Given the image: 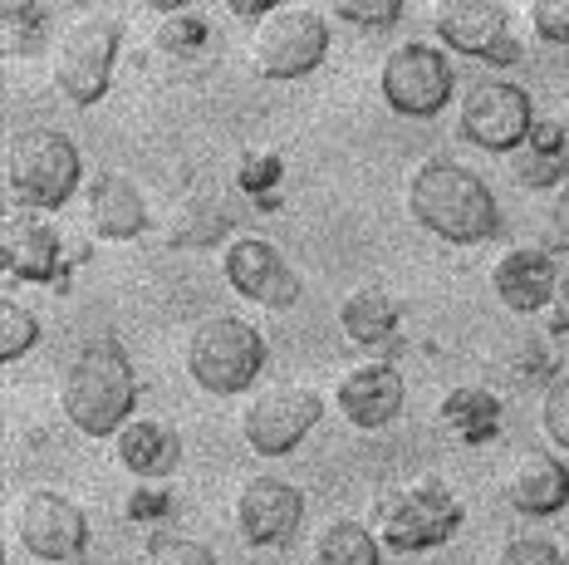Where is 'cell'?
Listing matches in <instances>:
<instances>
[{
	"label": "cell",
	"mask_w": 569,
	"mask_h": 565,
	"mask_svg": "<svg viewBox=\"0 0 569 565\" xmlns=\"http://www.w3.org/2000/svg\"><path fill=\"white\" fill-rule=\"evenodd\" d=\"M227 10H231V16H236V20H256V26H260V20H266V16H270V10H276V6H251V0H231V6H227Z\"/></svg>",
	"instance_id": "d590c367"
},
{
	"label": "cell",
	"mask_w": 569,
	"mask_h": 565,
	"mask_svg": "<svg viewBox=\"0 0 569 565\" xmlns=\"http://www.w3.org/2000/svg\"><path fill=\"white\" fill-rule=\"evenodd\" d=\"M550 329H555V335H569V270L560 276V286H555V300H550Z\"/></svg>",
	"instance_id": "e575fe53"
},
{
	"label": "cell",
	"mask_w": 569,
	"mask_h": 565,
	"mask_svg": "<svg viewBox=\"0 0 569 565\" xmlns=\"http://www.w3.org/2000/svg\"><path fill=\"white\" fill-rule=\"evenodd\" d=\"M536 128V103L511 79H477L457 103V133L481 152H520Z\"/></svg>",
	"instance_id": "9c48e42d"
},
{
	"label": "cell",
	"mask_w": 569,
	"mask_h": 565,
	"mask_svg": "<svg viewBox=\"0 0 569 565\" xmlns=\"http://www.w3.org/2000/svg\"><path fill=\"white\" fill-rule=\"evenodd\" d=\"M84 211H89V231L99 241H133L148 227V202H142L138 182L123 172H99L84 187Z\"/></svg>",
	"instance_id": "d6986e66"
},
{
	"label": "cell",
	"mask_w": 569,
	"mask_h": 565,
	"mask_svg": "<svg viewBox=\"0 0 569 565\" xmlns=\"http://www.w3.org/2000/svg\"><path fill=\"white\" fill-rule=\"evenodd\" d=\"M10 526H16L20 546L30 551L34 561L44 565H64L79 561L89 546V516L74 497L54 487H30L20 492L16 506H10Z\"/></svg>",
	"instance_id": "30bf717a"
},
{
	"label": "cell",
	"mask_w": 569,
	"mask_h": 565,
	"mask_svg": "<svg viewBox=\"0 0 569 565\" xmlns=\"http://www.w3.org/2000/svg\"><path fill=\"white\" fill-rule=\"evenodd\" d=\"M118 44H123V20L109 10H89L74 26L59 30L54 50H50V79L69 103L89 109L99 103L113 85V65H118Z\"/></svg>",
	"instance_id": "52a82bcc"
},
{
	"label": "cell",
	"mask_w": 569,
	"mask_h": 565,
	"mask_svg": "<svg viewBox=\"0 0 569 565\" xmlns=\"http://www.w3.org/2000/svg\"><path fill=\"white\" fill-rule=\"evenodd\" d=\"M231 522L251 546H284L305 526V492L276 473H256L236 487Z\"/></svg>",
	"instance_id": "4fadbf2b"
},
{
	"label": "cell",
	"mask_w": 569,
	"mask_h": 565,
	"mask_svg": "<svg viewBox=\"0 0 569 565\" xmlns=\"http://www.w3.org/2000/svg\"><path fill=\"white\" fill-rule=\"evenodd\" d=\"M398 325H402V310L388 290L378 286H359L339 300V329L349 345L369 349V355H388L398 345Z\"/></svg>",
	"instance_id": "ffe728a7"
},
{
	"label": "cell",
	"mask_w": 569,
	"mask_h": 565,
	"mask_svg": "<svg viewBox=\"0 0 569 565\" xmlns=\"http://www.w3.org/2000/svg\"><path fill=\"white\" fill-rule=\"evenodd\" d=\"M138 408V369L118 339H89L59 369V414L84 438H118Z\"/></svg>",
	"instance_id": "6da1fadb"
},
{
	"label": "cell",
	"mask_w": 569,
	"mask_h": 565,
	"mask_svg": "<svg viewBox=\"0 0 569 565\" xmlns=\"http://www.w3.org/2000/svg\"><path fill=\"white\" fill-rule=\"evenodd\" d=\"M34 339H40V315H30L20 300H0V359L16 364L30 355Z\"/></svg>",
	"instance_id": "484cf974"
},
{
	"label": "cell",
	"mask_w": 569,
	"mask_h": 565,
	"mask_svg": "<svg viewBox=\"0 0 569 565\" xmlns=\"http://www.w3.org/2000/svg\"><path fill=\"white\" fill-rule=\"evenodd\" d=\"M113 457H118V467H123V473H133L142 482H158V477H168L177 467L182 443H177V433L162 418H133L113 438Z\"/></svg>",
	"instance_id": "44dd1931"
},
{
	"label": "cell",
	"mask_w": 569,
	"mask_h": 565,
	"mask_svg": "<svg viewBox=\"0 0 569 565\" xmlns=\"http://www.w3.org/2000/svg\"><path fill=\"white\" fill-rule=\"evenodd\" d=\"M461 516L467 512H461L457 492L447 487L442 477H418V482H402V487L378 492L369 526L388 551L418 556V551L447 546V541L461 532Z\"/></svg>",
	"instance_id": "277c9868"
},
{
	"label": "cell",
	"mask_w": 569,
	"mask_h": 565,
	"mask_svg": "<svg viewBox=\"0 0 569 565\" xmlns=\"http://www.w3.org/2000/svg\"><path fill=\"white\" fill-rule=\"evenodd\" d=\"M319 418H325V398L310 384H270L246 404L241 438L260 457H284L310 438Z\"/></svg>",
	"instance_id": "8fae6325"
},
{
	"label": "cell",
	"mask_w": 569,
	"mask_h": 565,
	"mask_svg": "<svg viewBox=\"0 0 569 565\" xmlns=\"http://www.w3.org/2000/svg\"><path fill=\"white\" fill-rule=\"evenodd\" d=\"M138 565H217V551L201 546V541H192V536L152 532L138 551Z\"/></svg>",
	"instance_id": "d4e9b609"
},
{
	"label": "cell",
	"mask_w": 569,
	"mask_h": 565,
	"mask_svg": "<svg viewBox=\"0 0 569 565\" xmlns=\"http://www.w3.org/2000/svg\"><path fill=\"white\" fill-rule=\"evenodd\" d=\"M329 54V10L325 6H276L266 20L251 30L246 60L256 79L270 85H290L325 65Z\"/></svg>",
	"instance_id": "8992f818"
},
{
	"label": "cell",
	"mask_w": 569,
	"mask_h": 565,
	"mask_svg": "<svg viewBox=\"0 0 569 565\" xmlns=\"http://www.w3.org/2000/svg\"><path fill=\"white\" fill-rule=\"evenodd\" d=\"M0 261L16 280H54L59 270V231L34 207H10L0 217Z\"/></svg>",
	"instance_id": "2e32d148"
},
{
	"label": "cell",
	"mask_w": 569,
	"mask_h": 565,
	"mask_svg": "<svg viewBox=\"0 0 569 565\" xmlns=\"http://www.w3.org/2000/svg\"><path fill=\"white\" fill-rule=\"evenodd\" d=\"M496 565H565V551L550 536H516L496 551Z\"/></svg>",
	"instance_id": "4dcf8cb0"
},
{
	"label": "cell",
	"mask_w": 569,
	"mask_h": 565,
	"mask_svg": "<svg viewBox=\"0 0 569 565\" xmlns=\"http://www.w3.org/2000/svg\"><path fill=\"white\" fill-rule=\"evenodd\" d=\"M266 359H270L266 335L251 320H236V315H207V320H197L182 349L187 379L201 394H217V398L246 394L260 379Z\"/></svg>",
	"instance_id": "5b68a950"
},
{
	"label": "cell",
	"mask_w": 569,
	"mask_h": 565,
	"mask_svg": "<svg viewBox=\"0 0 569 565\" xmlns=\"http://www.w3.org/2000/svg\"><path fill=\"white\" fill-rule=\"evenodd\" d=\"M408 217L422 231L452 241V246H481L501 231V202L486 187L481 172L461 168L452 158H427L412 168L408 187H402Z\"/></svg>",
	"instance_id": "7a4b0ae2"
},
{
	"label": "cell",
	"mask_w": 569,
	"mask_h": 565,
	"mask_svg": "<svg viewBox=\"0 0 569 565\" xmlns=\"http://www.w3.org/2000/svg\"><path fill=\"white\" fill-rule=\"evenodd\" d=\"M506 506L530 522L569 506V463L550 453H520L506 473Z\"/></svg>",
	"instance_id": "ac0fdd59"
},
{
	"label": "cell",
	"mask_w": 569,
	"mask_h": 565,
	"mask_svg": "<svg viewBox=\"0 0 569 565\" xmlns=\"http://www.w3.org/2000/svg\"><path fill=\"white\" fill-rule=\"evenodd\" d=\"M432 34L457 54L486 60L496 69L520 60V40L511 34V10L501 0H437Z\"/></svg>",
	"instance_id": "7c38bea8"
},
{
	"label": "cell",
	"mask_w": 569,
	"mask_h": 565,
	"mask_svg": "<svg viewBox=\"0 0 569 565\" xmlns=\"http://www.w3.org/2000/svg\"><path fill=\"white\" fill-rule=\"evenodd\" d=\"M437 418H442V428L452 433L457 443H486L501 433V398L486 384H457L452 394L442 398Z\"/></svg>",
	"instance_id": "7402d4cb"
},
{
	"label": "cell",
	"mask_w": 569,
	"mask_h": 565,
	"mask_svg": "<svg viewBox=\"0 0 569 565\" xmlns=\"http://www.w3.org/2000/svg\"><path fill=\"white\" fill-rule=\"evenodd\" d=\"M452 60L427 40H402L378 65V93L398 119H437L452 99Z\"/></svg>",
	"instance_id": "ba28073f"
},
{
	"label": "cell",
	"mask_w": 569,
	"mask_h": 565,
	"mask_svg": "<svg viewBox=\"0 0 569 565\" xmlns=\"http://www.w3.org/2000/svg\"><path fill=\"white\" fill-rule=\"evenodd\" d=\"M201 44H207V16H201V10H172L168 20H158V50L187 60Z\"/></svg>",
	"instance_id": "4316f807"
},
{
	"label": "cell",
	"mask_w": 569,
	"mask_h": 565,
	"mask_svg": "<svg viewBox=\"0 0 569 565\" xmlns=\"http://www.w3.org/2000/svg\"><path fill=\"white\" fill-rule=\"evenodd\" d=\"M84 182V158L64 128L26 123L6 138V187L20 207L59 211Z\"/></svg>",
	"instance_id": "3957f363"
},
{
	"label": "cell",
	"mask_w": 569,
	"mask_h": 565,
	"mask_svg": "<svg viewBox=\"0 0 569 565\" xmlns=\"http://www.w3.org/2000/svg\"><path fill=\"white\" fill-rule=\"evenodd\" d=\"M315 565H383V541L369 522L339 516L315 536Z\"/></svg>",
	"instance_id": "603a6c76"
},
{
	"label": "cell",
	"mask_w": 569,
	"mask_h": 565,
	"mask_svg": "<svg viewBox=\"0 0 569 565\" xmlns=\"http://www.w3.org/2000/svg\"><path fill=\"white\" fill-rule=\"evenodd\" d=\"M511 178L520 187H530V192H560L569 182V158L565 152H536V148H520L511 152Z\"/></svg>",
	"instance_id": "cb8c5ba5"
},
{
	"label": "cell",
	"mask_w": 569,
	"mask_h": 565,
	"mask_svg": "<svg viewBox=\"0 0 569 565\" xmlns=\"http://www.w3.org/2000/svg\"><path fill=\"white\" fill-rule=\"evenodd\" d=\"M241 187L246 192H266V187H276L280 182V158L276 152H251V158H241Z\"/></svg>",
	"instance_id": "1f68e13d"
},
{
	"label": "cell",
	"mask_w": 569,
	"mask_h": 565,
	"mask_svg": "<svg viewBox=\"0 0 569 565\" xmlns=\"http://www.w3.org/2000/svg\"><path fill=\"white\" fill-rule=\"evenodd\" d=\"M329 16L353 20V26H363V30H383V26H398L402 20V0H335Z\"/></svg>",
	"instance_id": "f1b7e54d"
},
{
	"label": "cell",
	"mask_w": 569,
	"mask_h": 565,
	"mask_svg": "<svg viewBox=\"0 0 569 565\" xmlns=\"http://www.w3.org/2000/svg\"><path fill=\"white\" fill-rule=\"evenodd\" d=\"M565 133H569V113H565Z\"/></svg>",
	"instance_id": "8d00e7d4"
},
{
	"label": "cell",
	"mask_w": 569,
	"mask_h": 565,
	"mask_svg": "<svg viewBox=\"0 0 569 565\" xmlns=\"http://www.w3.org/2000/svg\"><path fill=\"white\" fill-rule=\"evenodd\" d=\"M540 433L550 438L560 453H569V374H560L540 398Z\"/></svg>",
	"instance_id": "83f0119b"
},
{
	"label": "cell",
	"mask_w": 569,
	"mask_h": 565,
	"mask_svg": "<svg viewBox=\"0 0 569 565\" xmlns=\"http://www.w3.org/2000/svg\"><path fill=\"white\" fill-rule=\"evenodd\" d=\"M221 276H227V286L236 296L266 305V310H290L305 290V280L280 256V246L266 237H236L221 251Z\"/></svg>",
	"instance_id": "5bb4252c"
},
{
	"label": "cell",
	"mask_w": 569,
	"mask_h": 565,
	"mask_svg": "<svg viewBox=\"0 0 569 565\" xmlns=\"http://www.w3.org/2000/svg\"><path fill=\"white\" fill-rule=\"evenodd\" d=\"M526 20H530V30H536V40L569 50V0H530Z\"/></svg>",
	"instance_id": "f546056e"
},
{
	"label": "cell",
	"mask_w": 569,
	"mask_h": 565,
	"mask_svg": "<svg viewBox=\"0 0 569 565\" xmlns=\"http://www.w3.org/2000/svg\"><path fill=\"white\" fill-rule=\"evenodd\" d=\"M545 237H550V251H569V182L550 197V217H545Z\"/></svg>",
	"instance_id": "d6a6232c"
},
{
	"label": "cell",
	"mask_w": 569,
	"mask_h": 565,
	"mask_svg": "<svg viewBox=\"0 0 569 565\" xmlns=\"http://www.w3.org/2000/svg\"><path fill=\"white\" fill-rule=\"evenodd\" d=\"M555 286H560V276H555V261H550L545 246H511V251H501L491 261L496 300L516 315L545 310V305L555 300Z\"/></svg>",
	"instance_id": "e0dca14e"
},
{
	"label": "cell",
	"mask_w": 569,
	"mask_h": 565,
	"mask_svg": "<svg viewBox=\"0 0 569 565\" xmlns=\"http://www.w3.org/2000/svg\"><path fill=\"white\" fill-rule=\"evenodd\" d=\"M402 404H408L402 374L393 369V364H383V359L353 364V369L335 384V408L353 423V428H363V433L388 428V423L402 414Z\"/></svg>",
	"instance_id": "9a60e30c"
},
{
	"label": "cell",
	"mask_w": 569,
	"mask_h": 565,
	"mask_svg": "<svg viewBox=\"0 0 569 565\" xmlns=\"http://www.w3.org/2000/svg\"><path fill=\"white\" fill-rule=\"evenodd\" d=\"M536 152H565L569 148V133H565V119H536V128H530V143Z\"/></svg>",
	"instance_id": "836d02e7"
}]
</instances>
